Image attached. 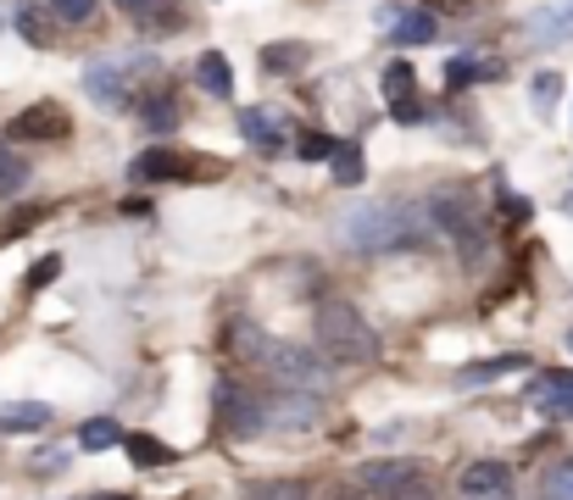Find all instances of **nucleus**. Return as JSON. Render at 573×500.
Masks as SVG:
<instances>
[{"mask_svg": "<svg viewBox=\"0 0 573 500\" xmlns=\"http://www.w3.org/2000/svg\"><path fill=\"white\" fill-rule=\"evenodd\" d=\"M435 239V217L428 200H362L340 217V245L346 250H396V245H428Z\"/></svg>", "mask_w": 573, "mask_h": 500, "instance_id": "nucleus-1", "label": "nucleus"}, {"mask_svg": "<svg viewBox=\"0 0 573 500\" xmlns=\"http://www.w3.org/2000/svg\"><path fill=\"white\" fill-rule=\"evenodd\" d=\"M312 334H317V350L340 367H362V362H378V334L373 323L362 317V307L351 300H323L312 312Z\"/></svg>", "mask_w": 573, "mask_h": 500, "instance_id": "nucleus-2", "label": "nucleus"}, {"mask_svg": "<svg viewBox=\"0 0 573 500\" xmlns=\"http://www.w3.org/2000/svg\"><path fill=\"white\" fill-rule=\"evenodd\" d=\"M262 367H267V378L278 389H290V395H323V389H334V362L317 357V350H307V345H290V339H267Z\"/></svg>", "mask_w": 573, "mask_h": 500, "instance_id": "nucleus-3", "label": "nucleus"}, {"mask_svg": "<svg viewBox=\"0 0 573 500\" xmlns=\"http://www.w3.org/2000/svg\"><path fill=\"white\" fill-rule=\"evenodd\" d=\"M217 423L228 439H257L267 428V400L251 395L240 378H217Z\"/></svg>", "mask_w": 573, "mask_h": 500, "instance_id": "nucleus-4", "label": "nucleus"}, {"mask_svg": "<svg viewBox=\"0 0 573 500\" xmlns=\"http://www.w3.org/2000/svg\"><path fill=\"white\" fill-rule=\"evenodd\" d=\"M157 62L151 57H139V62H123V57H101V62H89L84 67V89L101 100V107H128V89L134 78H151Z\"/></svg>", "mask_w": 573, "mask_h": 500, "instance_id": "nucleus-5", "label": "nucleus"}, {"mask_svg": "<svg viewBox=\"0 0 573 500\" xmlns=\"http://www.w3.org/2000/svg\"><path fill=\"white\" fill-rule=\"evenodd\" d=\"M73 123H67V112L57 107V100H39V107H28V112H17L12 123H7V145H34V139H62Z\"/></svg>", "mask_w": 573, "mask_h": 500, "instance_id": "nucleus-6", "label": "nucleus"}, {"mask_svg": "<svg viewBox=\"0 0 573 500\" xmlns=\"http://www.w3.org/2000/svg\"><path fill=\"white\" fill-rule=\"evenodd\" d=\"M457 489L468 500H507L512 495V467L507 462H468L462 478H457Z\"/></svg>", "mask_w": 573, "mask_h": 500, "instance_id": "nucleus-7", "label": "nucleus"}, {"mask_svg": "<svg viewBox=\"0 0 573 500\" xmlns=\"http://www.w3.org/2000/svg\"><path fill=\"white\" fill-rule=\"evenodd\" d=\"M240 134H246L257 150H267V157L290 145V123H284L278 112H262V107H246V112H240Z\"/></svg>", "mask_w": 573, "mask_h": 500, "instance_id": "nucleus-8", "label": "nucleus"}, {"mask_svg": "<svg viewBox=\"0 0 573 500\" xmlns=\"http://www.w3.org/2000/svg\"><path fill=\"white\" fill-rule=\"evenodd\" d=\"M530 400L546 417H573V373H540L530 384Z\"/></svg>", "mask_w": 573, "mask_h": 500, "instance_id": "nucleus-9", "label": "nucleus"}, {"mask_svg": "<svg viewBox=\"0 0 573 500\" xmlns=\"http://www.w3.org/2000/svg\"><path fill=\"white\" fill-rule=\"evenodd\" d=\"M128 173H134L139 184H167V178H184L189 162H184V150H139Z\"/></svg>", "mask_w": 573, "mask_h": 500, "instance_id": "nucleus-10", "label": "nucleus"}, {"mask_svg": "<svg viewBox=\"0 0 573 500\" xmlns=\"http://www.w3.org/2000/svg\"><path fill=\"white\" fill-rule=\"evenodd\" d=\"M223 350L234 362H246V367H262V350H267V334L257 328V323H246V317H234L228 328H223Z\"/></svg>", "mask_w": 573, "mask_h": 500, "instance_id": "nucleus-11", "label": "nucleus"}, {"mask_svg": "<svg viewBox=\"0 0 573 500\" xmlns=\"http://www.w3.org/2000/svg\"><path fill=\"white\" fill-rule=\"evenodd\" d=\"M51 407L45 400H7L0 407V434H39V428H51Z\"/></svg>", "mask_w": 573, "mask_h": 500, "instance_id": "nucleus-12", "label": "nucleus"}, {"mask_svg": "<svg viewBox=\"0 0 573 500\" xmlns=\"http://www.w3.org/2000/svg\"><path fill=\"white\" fill-rule=\"evenodd\" d=\"M312 412H317V395H290V389H278V395L267 400V423H273V428H307Z\"/></svg>", "mask_w": 573, "mask_h": 500, "instance_id": "nucleus-13", "label": "nucleus"}, {"mask_svg": "<svg viewBox=\"0 0 573 500\" xmlns=\"http://www.w3.org/2000/svg\"><path fill=\"white\" fill-rule=\"evenodd\" d=\"M418 484V462H373L362 467V489H378V495H407Z\"/></svg>", "mask_w": 573, "mask_h": 500, "instance_id": "nucleus-14", "label": "nucleus"}, {"mask_svg": "<svg viewBox=\"0 0 573 500\" xmlns=\"http://www.w3.org/2000/svg\"><path fill=\"white\" fill-rule=\"evenodd\" d=\"M530 39H535V45H562V39H573V0L535 12V17H530Z\"/></svg>", "mask_w": 573, "mask_h": 500, "instance_id": "nucleus-15", "label": "nucleus"}, {"mask_svg": "<svg viewBox=\"0 0 573 500\" xmlns=\"http://www.w3.org/2000/svg\"><path fill=\"white\" fill-rule=\"evenodd\" d=\"M196 84H201L207 95H217V100H228V95H234V67H228L223 50H207V57L196 62Z\"/></svg>", "mask_w": 573, "mask_h": 500, "instance_id": "nucleus-16", "label": "nucleus"}, {"mask_svg": "<svg viewBox=\"0 0 573 500\" xmlns=\"http://www.w3.org/2000/svg\"><path fill=\"white\" fill-rule=\"evenodd\" d=\"M479 78H501V62H490V57H451L446 62V89H468Z\"/></svg>", "mask_w": 573, "mask_h": 500, "instance_id": "nucleus-17", "label": "nucleus"}, {"mask_svg": "<svg viewBox=\"0 0 573 500\" xmlns=\"http://www.w3.org/2000/svg\"><path fill=\"white\" fill-rule=\"evenodd\" d=\"M440 34V23H435V12H401V23L390 28V39L401 45V50H412V45H428Z\"/></svg>", "mask_w": 573, "mask_h": 500, "instance_id": "nucleus-18", "label": "nucleus"}, {"mask_svg": "<svg viewBox=\"0 0 573 500\" xmlns=\"http://www.w3.org/2000/svg\"><path fill=\"white\" fill-rule=\"evenodd\" d=\"M134 112H139V123H146V134H173V128H178V117H184L173 95H151L146 107H134Z\"/></svg>", "mask_w": 573, "mask_h": 500, "instance_id": "nucleus-19", "label": "nucleus"}, {"mask_svg": "<svg viewBox=\"0 0 573 500\" xmlns=\"http://www.w3.org/2000/svg\"><path fill=\"white\" fill-rule=\"evenodd\" d=\"M328 173H334V184H340V189L362 184V173H368V157H362V145H346V139H340V150H334Z\"/></svg>", "mask_w": 573, "mask_h": 500, "instance_id": "nucleus-20", "label": "nucleus"}, {"mask_svg": "<svg viewBox=\"0 0 573 500\" xmlns=\"http://www.w3.org/2000/svg\"><path fill=\"white\" fill-rule=\"evenodd\" d=\"M530 367V357H496V362H473V367H462L457 373V384L462 389H473V384H490V378H501V373H523Z\"/></svg>", "mask_w": 573, "mask_h": 500, "instance_id": "nucleus-21", "label": "nucleus"}, {"mask_svg": "<svg viewBox=\"0 0 573 500\" xmlns=\"http://www.w3.org/2000/svg\"><path fill=\"white\" fill-rule=\"evenodd\" d=\"M307 57H312V50H307L301 39H278V45H267V50H262V67L284 78V73H296Z\"/></svg>", "mask_w": 573, "mask_h": 500, "instance_id": "nucleus-22", "label": "nucleus"}, {"mask_svg": "<svg viewBox=\"0 0 573 500\" xmlns=\"http://www.w3.org/2000/svg\"><path fill=\"white\" fill-rule=\"evenodd\" d=\"M28 178H34V167L17 157V150H7V139H0V195H23L28 189Z\"/></svg>", "mask_w": 573, "mask_h": 500, "instance_id": "nucleus-23", "label": "nucleus"}, {"mask_svg": "<svg viewBox=\"0 0 573 500\" xmlns=\"http://www.w3.org/2000/svg\"><path fill=\"white\" fill-rule=\"evenodd\" d=\"M128 457H134V467H167L173 450H167L162 439H151V434H134V439H128Z\"/></svg>", "mask_w": 573, "mask_h": 500, "instance_id": "nucleus-24", "label": "nucleus"}, {"mask_svg": "<svg viewBox=\"0 0 573 500\" xmlns=\"http://www.w3.org/2000/svg\"><path fill=\"white\" fill-rule=\"evenodd\" d=\"M540 500H573V462H551L540 473Z\"/></svg>", "mask_w": 573, "mask_h": 500, "instance_id": "nucleus-25", "label": "nucleus"}, {"mask_svg": "<svg viewBox=\"0 0 573 500\" xmlns=\"http://www.w3.org/2000/svg\"><path fill=\"white\" fill-rule=\"evenodd\" d=\"M246 500H307V484H296V478H262V484L246 489Z\"/></svg>", "mask_w": 573, "mask_h": 500, "instance_id": "nucleus-26", "label": "nucleus"}, {"mask_svg": "<svg viewBox=\"0 0 573 500\" xmlns=\"http://www.w3.org/2000/svg\"><path fill=\"white\" fill-rule=\"evenodd\" d=\"M117 439H123V434H117V423H112V417H95V423H84V428H78V445H84V450H112Z\"/></svg>", "mask_w": 573, "mask_h": 500, "instance_id": "nucleus-27", "label": "nucleus"}, {"mask_svg": "<svg viewBox=\"0 0 573 500\" xmlns=\"http://www.w3.org/2000/svg\"><path fill=\"white\" fill-rule=\"evenodd\" d=\"M412 89H418L412 62H390V67H385V95H390V107H396V100H412Z\"/></svg>", "mask_w": 573, "mask_h": 500, "instance_id": "nucleus-28", "label": "nucleus"}, {"mask_svg": "<svg viewBox=\"0 0 573 500\" xmlns=\"http://www.w3.org/2000/svg\"><path fill=\"white\" fill-rule=\"evenodd\" d=\"M51 12L62 23H89L95 12H101V0H51Z\"/></svg>", "mask_w": 573, "mask_h": 500, "instance_id": "nucleus-29", "label": "nucleus"}, {"mask_svg": "<svg viewBox=\"0 0 573 500\" xmlns=\"http://www.w3.org/2000/svg\"><path fill=\"white\" fill-rule=\"evenodd\" d=\"M334 150H340V139H334V134H307L301 139V157L307 162H334Z\"/></svg>", "mask_w": 573, "mask_h": 500, "instance_id": "nucleus-30", "label": "nucleus"}, {"mask_svg": "<svg viewBox=\"0 0 573 500\" xmlns=\"http://www.w3.org/2000/svg\"><path fill=\"white\" fill-rule=\"evenodd\" d=\"M17 34H23L28 45H51V28L39 23V12H34V7H23V12H17Z\"/></svg>", "mask_w": 573, "mask_h": 500, "instance_id": "nucleus-31", "label": "nucleus"}, {"mask_svg": "<svg viewBox=\"0 0 573 500\" xmlns=\"http://www.w3.org/2000/svg\"><path fill=\"white\" fill-rule=\"evenodd\" d=\"M57 273H62V257H57V250H51V257H39V262L28 267V278H23V284H28V289H45V284H51Z\"/></svg>", "mask_w": 573, "mask_h": 500, "instance_id": "nucleus-32", "label": "nucleus"}, {"mask_svg": "<svg viewBox=\"0 0 573 500\" xmlns=\"http://www.w3.org/2000/svg\"><path fill=\"white\" fill-rule=\"evenodd\" d=\"M390 117H396V123H428V107L412 95V100H396V107H390Z\"/></svg>", "mask_w": 573, "mask_h": 500, "instance_id": "nucleus-33", "label": "nucleus"}, {"mask_svg": "<svg viewBox=\"0 0 573 500\" xmlns=\"http://www.w3.org/2000/svg\"><path fill=\"white\" fill-rule=\"evenodd\" d=\"M557 95H562V78H557V73H540V78H535V100H540V112H551V100H557Z\"/></svg>", "mask_w": 573, "mask_h": 500, "instance_id": "nucleus-34", "label": "nucleus"}, {"mask_svg": "<svg viewBox=\"0 0 573 500\" xmlns=\"http://www.w3.org/2000/svg\"><path fill=\"white\" fill-rule=\"evenodd\" d=\"M39 217H45V207H23V212H17V217L7 223V239H17V234H23V228H34Z\"/></svg>", "mask_w": 573, "mask_h": 500, "instance_id": "nucleus-35", "label": "nucleus"}, {"mask_svg": "<svg viewBox=\"0 0 573 500\" xmlns=\"http://www.w3.org/2000/svg\"><path fill=\"white\" fill-rule=\"evenodd\" d=\"M117 7H123L128 17H151V12H162V0H117Z\"/></svg>", "mask_w": 573, "mask_h": 500, "instance_id": "nucleus-36", "label": "nucleus"}, {"mask_svg": "<svg viewBox=\"0 0 573 500\" xmlns=\"http://www.w3.org/2000/svg\"><path fill=\"white\" fill-rule=\"evenodd\" d=\"M501 212H507L512 223H523V217H530V200H518V195H501Z\"/></svg>", "mask_w": 573, "mask_h": 500, "instance_id": "nucleus-37", "label": "nucleus"}, {"mask_svg": "<svg viewBox=\"0 0 573 500\" xmlns=\"http://www.w3.org/2000/svg\"><path fill=\"white\" fill-rule=\"evenodd\" d=\"M62 467H67L62 450H45V457H39V473H62Z\"/></svg>", "mask_w": 573, "mask_h": 500, "instance_id": "nucleus-38", "label": "nucleus"}, {"mask_svg": "<svg viewBox=\"0 0 573 500\" xmlns=\"http://www.w3.org/2000/svg\"><path fill=\"white\" fill-rule=\"evenodd\" d=\"M396 500H435V495H428V489H407V495H396Z\"/></svg>", "mask_w": 573, "mask_h": 500, "instance_id": "nucleus-39", "label": "nucleus"}, {"mask_svg": "<svg viewBox=\"0 0 573 500\" xmlns=\"http://www.w3.org/2000/svg\"><path fill=\"white\" fill-rule=\"evenodd\" d=\"M89 500H123V495H89Z\"/></svg>", "mask_w": 573, "mask_h": 500, "instance_id": "nucleus-40", "label": "nucleus"}]
</instances>
